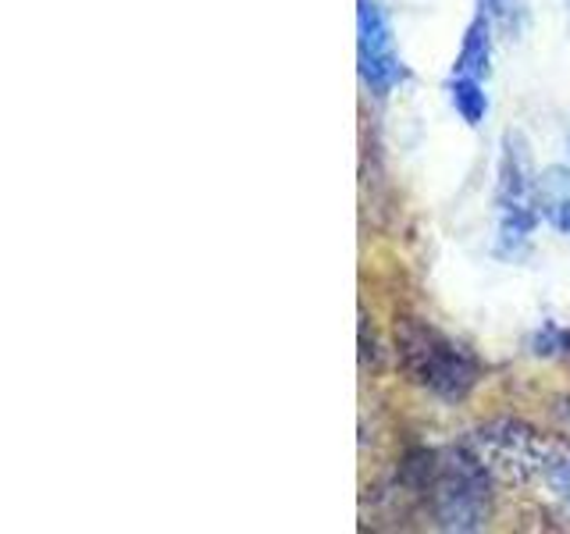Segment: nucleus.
<instances>
[{
    "label": "nucleus",
    "mask_w": 570,
    "mask_h": 534,
    "mask_svg": "<svg viewBox=\"0 0 570 534\" xmlns=\"http://www.w3.org/2000/svg\"><path fill=\"white\" fill-rule=\"evenodd\" d=\"M567 160H570V136H567Z\"/></svg>",
    "instance_id": "obj_11"
},
{
    "label": "nucleus",
    "mask_w": 570,
    "mask_h": 534,
    "mask_svg": "<svg viewBox=\"0 0 570 534\" xmlns=\"http://www.w3.org/2000/svg\"><path fill=\"white\" fill-rule=\"evenodd\" d=\"M539 175L531 168V154L521 132L503 136L495 182V257L521 260L539 228Z\"/></svg>",
    "instance_id": "obj_2"
},
{
    "label": "nucleus",
    "mask_w": 570,
    "mask_h": 534,
    "mask_svg": "<svg viewBox=\"0 0 570 534\" xmlns=\"http://www.w3.org/2000/svg\"><path fill=\"white\" fill-rule=\"evenodd\" d=\"M471 453L485 463L492 477L507 481V485H524L539 474H549L557 445L521 421H492L471 435Z\"/></svg>",
    "instance_id": "obj_4"
},
{
    "label": "nucleus",
    "mask_w": 570,
    "mask_h": 534,
    "mask_svg": "<svg viewBox=\"0 0 570 534\" xmlns=\"http://www.w3.org/2000/svg\"><path fill=\"white\" fill-rule=\"evenodd\" d=\"M356 65L361 79L374 97H389L406 79V68L400 61L396 36H392L389 14L379 0H356Z\"/></svg>",
    "instance_id": "obj_5"
},
{
    "label": "nucleus",
    "mask_w": 570,
    "mask_h": 534,
    "mask_svg": "<svg viewBox=\"0 0 570 534\" xmlns=\"http://www.w3.org/2000/svg\"><path fill=\"white\" fill-rule=\"evenodd\" d=\"M421 488L432 492L435 516L450 531H478L489 521L492 495H489V471L471 445L468 449H442L428 453Z\"/></svg>",
    "instance_id": "obj_3"
},
{
    "label": "nucleus",
    "mask_w": 570,
    "mask_h": 534,
    "mask_svg": "<svg viewBox=\"0 0 570 534\" xmlns=\"http://www.w3.org/2000/svg\"><path fill=\"white\" fill-rule=\"evenodd\" d=\"M539 210L552 228L570 231V171L549 168L539 175Z\"/></svg>",
    "instance_id": "obj_7"
},
{
    "label": "nucleus",
    "mask_w": 570,
    "mask_h": 534,
    "mask_svg": "<svg viewBox=\"0 0 570 534\" xmlns=\"http://www.w3.org/2000/svg\"><path fill=\"white\" fill-rule=\"evenodd\" d=\"M450 97H453V107L460 111V118L468 121V125H481V118L489 115V97H485V89H481L478 79L453 76Z\"/></svg>",
    "instance_id": "obj_8"
},
{
    "label": "nucleus",
    "mask_w": 570,
    "mask_h": 534,
    "mask_svg": "<svg viewBox=\"0 0 570 534\" xmlns=\"http://www.w3.org/2000/svg\"><path fill=\"white\" fill-rule=\"evenodd\" d=\"M546 477H549V485L570 503V445H557V456H552V467Z\"/></svg>",
    "instance_id": "obj_10"
},
{
    "label": "nucleus",
    "mask_w": 570,
    "mask_h": 534,
    "mask_svg": "<svg viewBox=\"0 0 570 534\" xmlns=\"http://www.w3.org/2000/svg\"><path fill=\"white\" fill-rule=\"evenodd\" d=\"M478 4H481V14H485L492 26L507 29L510 36L524 29V18L528 14H524L521 0H478Z\"/></svg>",
    "instance_id": "obj_9"
},
{
    "label": "nucleus",
    "mask_w": 570,
    "mask_h": 534,
    "mask_svg": "<svg viewBox=\"0 0 570 534\" xmlns=\"http://www.w3.org/2000/svg\"><path fill=\"white\" fill-rule=\"evenodd\" d=\"M492 71V22L485 14H478L474 22L463 32V43L456 53V65H453V76L463 79H478L485 82Z\"/></svg>",
    "instance_id": "obj_6"
},
{
    "label": "nucleus",
    "mask_w": 570,
    "mask_h": 534,
    "mask_svg": "<svg viewBox=\"0 0 570 534\" xmlns=\"http://www.w3.org/2000/svg\"><path fill=\"white\" fill-rule=\"evenodd\" d=\"M396 356L410 382L428 388L432 396L445 403L468 396L481 374L471 349H463L450 335H442L439 328L414 317L396 325Z\"/></svg>",
    "instance_id": "obj_1"
}]
</instances>
